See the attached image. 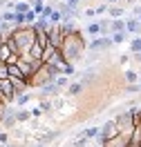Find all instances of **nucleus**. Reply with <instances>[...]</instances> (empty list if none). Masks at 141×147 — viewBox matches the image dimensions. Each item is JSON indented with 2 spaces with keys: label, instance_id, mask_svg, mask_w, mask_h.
Masks as SVG:
<instances>
[{
  "label": "nucleus",
  "instance_id": "nucleus-50",
  "mask_svg": "<svg viewBox=\"0 0 141 147\" xmlns=\"http://www.w3.org/2000/svg\"><path fill=\"white\" fill-rule=\"evenodd\" d=\"M2 42H5V40H2V36H0V45H2Z\"/></svg>",
  "mask_w": 141,
  "mask_h": 147
},
{
  "label": "nucleus",
  "instance_id": "nucleus-20",
  "mask_svg": "<svg viewBox=\"0 0 141 147\" xmlns=\"http://www.w3.org/2000/svg\"><path fill=\"white\" fill-rule=\"evenodd\" d=\"M29 100H34V98H31V94L29 92H25V94H18V96H16V105H18V107H22V105H27Z\"/></svg>",
  "mask_w": 141,
  "mask_h": 147
},
{
  "label": "nucleus",
  "instance_id": "nucleus-8",
  "mask_svg": "<svg viewBox=\"0 0 141 147\" xmlns=\"http://www.w3.org/2000/svg\"><path fill=\"white\" fill-rule=\"evenodd\" d=\"M110 47H112L110 36H96V38H92V42H90V49H92V51H105V49H110Z\"/></svg>",
  "mask_w": 141,
  "mask_h": 147
},
{
  "label": "nucleus",
  "instance_id": "nucleus-22",
  "mask_svg": "<svg viewBox=\"0 0 141 147\" xmlns=\"http://www.w3.org/2000/svg\"><path fill=\"white\" fill-rule=\"evenodd\" d=\"M78 136H83V138H87V140H92V138L99 136V127H87L85 131H81Z\"/></svg>",
  "mask_w": 141,
  "mask_h": 147
},
{
  "label": "nucleus",
  "instance_id": "nucleus-36",
  "mask_svg": "<svg viewBox=\"0 0 141 147\" xmlns=\"http://www.w3.org/2000/svg\"><path fill=\"white\" fill-rule=\"evenodd\" d=\"M38 107H40V111H49V109H52V102L47 100V96L40 100V105H38Z\"/></svg>",
  "mask_w": 141,
  "mask_h": 147
},
{
  "label": "nucleus",
  "instance_id": "nucleus-9",
  "mask_svg": "<svg viewBox=\"0 0 141 147\" xmlns=\"http://www.w3.org/2000/svg\"><path fill=\"white\" fill-rule=\"evenodd\" d=\"M128 143H130V136H128V134H116V136H112L110 140H105L101 145L103 147H128Z\"/></svg>",
  "mask_w": 141,
  "mask_h": 147
},
{
  "label": "nucleus",
  "instance_id": "nucleus-15",
  "mask_svg": "<svg viewBox=\"0 0 141 147\" xmlns=\"http://www.w3.org/2000/svg\"><path fill=\"white\" fill-rule=\"evenodd\" d=\"M34 42L40 45V47H47L49 40H47V31H45V29H36V38H34Z\"/></svg>",
  "mask_w": 141,
  "mask_h": 147
},
{
  "label": "nucleus",
  "instance_id": "nucleus-26",
  "mask_svg": "<svg viewBox=\"0 0 141 147\" xmlns=\"http://www.w3.org/2000/svg\"><path fill=\"white\" fill-rule=\"evenodd\" d=\"M54 51H56V47H54V45H49V42H47V47H45V49H43V56H40V60H43V63H47V60H49V56L54 54Z\"/></svg>",
  "mask_w": 141,
  "mask_h": 147
},
{
  "label": "nucleus",
  "instance_id": "nucleus-2",
  "mask_svg": "<svg viewBox=\"0 0 141 147\" xmlns=\"http://www.w3.org/2000/svg\"><path fill=\"white\" fill-rule=\"evenodd\" d=\"M34 38H36V29L34 25H14L11 29V40H14V54L25 56L34 45Z\"/></svg>",
  "mask_w": 141,
  "mask_h": 147
},
{
  "label": "nucleus",
  "instance_id": "nucleus-28",
  "mask_svg": "<svg viewBox=\"0 0 141 147\" xmlns=\"http://www.w3.org/2000/svg\"><path fill=\"white\" fill-rule=\"evenodd\" d=\"M29 9H31V5H29V2H25V0L14 5V11H16V13H25V11H29Z\"/></svg>",
  "mask_w": 141,
  "mask_h": 147
},
{
  "label": "nucleus",
  "instance_id": "nucleus-32",
  "mask_svg": "<svg viewBox=\"0 0 141 147\" xmlns=\"http://www.w3.org/2000/svg\"><path fill=\"white\" fill-rule=\"evenodd\" d=\"M56 136H61L58 131H47L45 136H40V143H43V145H47V143H52V140H54Z\"/></svg>",
  "mask_w": 141,
  "mask_h": 147
},
{
  "label": "nucleus",
  "instance_id": "nucleus-14",
  "mask_svg": "<svg viewBox=\"0 0 141 147\" xmlns=\"http://www.w3.org/2000/svg\"><path fill=\"white\" fill-rule=\"evenodd\" d=\"M125 38H128V31H112L110 34L112 45H121V42H125Z\"/></svg>",
  "mask_w": 141,
  "mask_h": 147
},
{
  "label": "nucleus",
  "instance_id": "nucleus-51",
  "mask_svg": "<svg viewBox=\"0 0 141 147\" xmlns=\"http://www.w3.org/2000/svg\"><path fill=\"white\" fill-rule=\"evenodd\" d=\"M2 5H5V2H2V0H0V7H2Z\"/></svg>",
  "mask_w": 141,
  "mask_h": 147
},
{
  "label": "nucleus",
  "instance_id": "nucleus-3",
  "mask_svg": "<svg viewBox=\"0 0 141 147\" xmlns=\"http://www.w3.org/2000/svg\"><path fill=\"white\" fill-rule=\"evenodd\" d=\"M58 74H61V71H58L56 67H52V65H47V63H40V67H38L36 71H34V74L27 78L29 89H31V87H36V89H38V87H43V85L52 83Z\"/></svg>",
  "mask_w": 141,
  "mask_h": 147
},
{
  "label": "nucleus",
  "instance_id": "nucleus-41",
  "mask_svg": "<svg viewBox=\"0 0 141 147\" xmlns=\"http://www.w3.org/2000/svg\"><path fill=\"white\" fill-rule=\"evenodd\" d=\"M83 13L87 16V18H94V16H96V13H94V7H90V9H85Z\"/></svg>",
  "mask_w": 141,
  "mask_h": 147
},
{
  "label": "nucleus",
  "instance_id": "nucleus-10",
  "mask_svg": "<svg viewBox=\"0 0 141 147\" xmlns=\"http://www.w3.org/2000/svg\"><path fill=\"white\" fill-rule=\"evenodd\" d=\"M18 120H16V109H11V107H7L5 109V116H2V120H0V125L5 129H9V127H14Z\"/></svg>",
  "mask_w": 141,
  "mask_h": 147
},
{
  "label": "nucleus",
  "instance_id": "nucleus-42",
  "mask_svg": "<svg viewBox=\"0 0 141 147\" xmlns=\"http://www.w3.org/2000/svg\"><path fill=\"white\" fill-rule=\"evenodd\" d=\"M78 2H81V0H65V5H69V7H74V9L78 7Z\"/></svg>",
  "mask_w": 141,
  "mask_h": 147
},
{
  "label": "nucleus",
  "instance_id": "nucleus-25",
  "mask_svg": "<svg viewBox=\"0 0 141 147\" xmlns=\"http://www.w3.org/2000/svg\"><path fill=\"white\" fill-rule=\"evenodd\" d=\"M0 20L14 25V20H16V11H14V9H11V11H2V13H0Z\"/></svg>",
  "mask_w": 141,
  "mask_h": 147
},
{
  "label": "nucleus",
  "instance_id": "nucleus-17",
  "mask_svg": "<svg viewBox=\"0 0 141 147\" xmlns=\"http://www.w3.org/2000/svg\"><path fill=\"white\" fill-rule=\"evenodd\" d=\"M7 78H25V76L18 69V65L14 63V65H7Z\"/></svg>",
  "mask_w": 141,
  "mask_h": 147
},
{
  "label": "nucleus",
  "instance_id": "nucleus-45",
  "mask_svg": "<svg viewBox=\"0 0 141 147\" xmlns=\"http://www.w3.org/2000/svg\"><path fill=\"white\" fill-rule=\"evenodd\" d=\"M0 147H20L18 143H5V145H0Z\"/></svg>",
  "mask_w": 141,
  "mask_h": 147
},
{
  "label": "nucleus",
  "instance_id": "nucleus-12",
  "mask_svg": "<svg viewBox=\"0 0 141 147\" xmlns=\"http://www.w3.org/2000/svg\"><path fill=\"white\" fill-rule=\"evenodd\" d=\"M125 31H128V34H139V31H141L139 20H137V18H128V20H125Z\"/></svg>",
  "mask_w": 141,
  "mask_h": 147
},
{
  "label": "nucleus",
  "instance_id": "nucleus-18",
  "mask_svg": "<svg viewBox=\"0 0 141 147\" xmlns=\"http://www.w3.org/2000/svg\"><path fill=\"white\" fill-rule=\"evenodd\" d=\"M34 29H49V18H45V16H38L36 20H34Z\"/></svg>",
  "mask_w": 141,
  "mask_h": 147
},
{
  "label": "nucleus",
  "instance_id": "nucleus-40",
  "mask_svg": "<svg viewBox=\"0 0 141 147\" xmlns=\"http://www.w3.org/2000/svg\"><path fill=\"white\" fill-rule=\"evenodd\" d=\"M5 109H7V102L0 98V120H2V116H5Z\"/></svg>",
  "mask_w": 141,
  "mask_h": 147
},
{
  "label": "nucleus",
  "instance_id": "nucleus-24",
  "mask_svg": "<svg viewBox=\"0 0 141 147\" xmlns=\"http://www.w3.org/2000/svg\"><path fill=\"white\" fill-rule=\"evenodd\" d=\"M29 118H31V111L22 109V107H20V109L16 111V120H18V123H27Z\"/></svg>",
  "mask_w": 141,
  "mask_h": 147
},
{
  "label": "nucleus",
  "instance_id": "nucleus-46",
  "mask_svg": "<svg viewBox=\"0 0 141 147\" xmlns=\"http://www.w3.org/2000/svg\"><path fill=\"white\" fill-rule=\"evenodd\" d=\"M105 2H108V5H114V2H119V0H105Z\"/></svg>",
  "mask_w": 141,
  "mask_h": 147
},
{
  "label": "nucleus",
  "instance_id": "nucleus-49",
  "mask_svg": "<svg viewBox=\"0 0 141 147\" xmlns=\"http://www.w3.org/2000/svg\"><path fill=\"white\" fill-rule=\"evenodd\" d=\"M139 85H141V71H139Z\"/></svg>",
  "mask_w": 141,
  "mask_h": 147
},
{
  "label": "nucleus",
  "instance_id": "nucleus-16",
  "mask_svg": "<svg viewBox=\"0 0 141 147\" xmlns=\"http://www.w3.org/2000/svg\"><path fill=\"white\" fill-rule=\"evenodd\" d=\"M85 31H87V36H92V38L103 36V34H101V25H99V22H90V25L85 27Z\"/></svg>",
  "mask_w": 141,
  "mask_h": 147
},
{
  "label": "nucleus",
  "instance_id": "nucleus-5",
  "mask_svg": "<svg viewBox=\"0 0 141 147\" xmlns=\"http://www.w3.org/2000/svg\"><path fill=\"white\" fill-rule=\"evenodd\" d=\"M0 98L7 102V105L16 100V92H14V85H11L9 78H2L0 80Z\"/></svg>",
  "mask_w": 141,
  "mask_h": 147
},
{
  "label": "nucleus",
  "instance_id": "nucleus-29",
  "mask_svg": "<svg viewBox=\"0 0 141 147\" xmlns=\"http://www.w3.org/2000/svg\"><path fill=\"white\" fill-rule=\"evenodd\" d=\"M123 78H125V83H128V85H130V83H139V74H137V71H132V69L123 74Z\"/></svg>",
  "mask_w": 141,
  "mask_h": 147
},
{
  "label": "nucleus",
  "instance_id": "nucleus-48",
  "mask_svg": "<svg viewBox=\"0 0 141 147\" xmlns=\"http://www.w3.org/2000/svg\"><path fill=\"white\" fill-rule=\"evenodd\" d=\"M36 147H45V145H43V143H38V145H36Z\"/></svg>",
  "mask_w": 141,
  "mask_h": 147
},
{
  "label": "nucleus",
  "instance_id": "nucleus-35",
  "mask_svg": "<svg viewBox=\"0 0 141 147\" xmlns=\"http://www.w3.org/2000/svg\"><path fill=\"white\" fill-rule=\"evenodd\" d=\"M31 9L36 11L38 16H40V11L45 9V2H43V0H36V2H34V5H31Z\"/></svg>",
  "mask_w": 141,
  "mask_h": 147
},
{
  "label": "nucleus",
  "instance_id": "nucleus-44",
  "mask_svg": "<svg viewBox=\"0 0 141 147\" xmlns=\"http://www.w3.org/2000/svg\"><path fill=\"white\" fill-rule=\"evenodd\" d=\"M132 13H134V16H139V13H141V5H137V7L132 9Z\"/></svg>",
  "mask_w": 141,
  "mask_h": 147
},
{
  "label": "nucleus",
  "instance_id": "nucleus-39",
  "mask_svg": "<svg viewBox=\"0 0 141 147\" xmlns=\"http://www.w3.org/2000/svg\"><path fill=\"white\" fill-rule=\"evenodd\" d=\"M2 78H7V63L0 60V80H2Z\"/></svg>",
  "mask_w": 141,
  "mask_h": 147
},
{
  "label": "nucleus",
  "instance_id": "nucleus-21",
  "mask_svg": "<svg viewBox=\"0 0 141 147\" xmlns=\"http://www.w3.org/2000/svg\"><path fill=\"white\" fill-rule=\"evenodd\" d=\"M108 11H110V18H123V16H125V9H123V7H112V5H110Z\"/></svg>",
  "mask_w": 141,
  "mask_h": 147
},
{
  "label": "nucleus",
  "instance_id": "nucleus-19",
  "mask_svg": "<svg viewBox=\"0 0 141 147\" xmlns=\"http://www.w3.org/2000/svg\"><path fill=\"white\" fill-rule=\"evenodd\" d=\"M61 29H63V34H74L76 31V25H74V20H63V22H61Z\"/></svg>",
  "mask_w": 141,
  "mask_h": 147
},
{
  "label": "nucleus",
  "instance_id": "nucleus-7",
  "mask_svg": "<svg viewBox=\"0 0 141 147\" xmlns=\"http://www.w3.org/2000/svg\"><path fill=\"white\" fill-rule=\"evenodd\" d=\"M119 134V129H116V125H114V118L112 120H108L103 127H99V143H105V140H110L112 136H116Z\"/></svg>",
  "mask_w": 141,
  "mask_h": 147
},
{
  "label": "nucleus",
  "instance_id": "nucleus-27",
  "mask_svg": "<svg viewBox=\"0 0 141 147\" xmlns=\"http://www.w3.org/2000/svg\"><path fill=\"white\" fill-rule=\"evenodd\" d=\"M58 22H63V13L54 7V11H52V16H49V25H58Z\"/></svg>",
  "mask_w": 141,
  "mask_h": 147
},
{
  "label": "nucleus",
  "instance_id": "nucleus-37",
  "mask_svg": "<svg viewBox=\"0 0 141 147\" xmlns=\"http://www.w3.org/2000/svg\"><path fill=\"white\" fill-rule=\"evenodd\" d=\"M99 25H101V34L110 31V20H99Z\"/></svg>",
  "mask_w": 141,
  "mask_h": 147
},
{
  "label": "nucleus",
  "instance_id": "nucleus-1",
  "mask_svg": "<svg viewBox=\"0 0 141 147\" xmlns=\"http://www.w3.org/2000/svg\"><path fill=\"white\" fill-rule=\"evenodd\" d=\"M85 36L76 29L74 34H67L65 38H63V42H61V54L65 56L67 63H74V60H78V58H83L85 54Z\"/></svg>",
  "mask_w": 141,
  "mask_h": 147
},
{
  "label": "nucleus",
  "instance_id": "nucleus-52",
  "mask_svg": "<svg viewBox=\"0 0 141 147\" xmlns=\"http://www.w3.org/2000/svg\"><path fill=\"white\" fill-rule=\"evenodd\" d=\"M2 2H5V0H2Z\"/></svg>",
  "mask_w": 141,
  "mask_h": 147
},
{
  "label": "nucleus",
  "instance_id": "nucleus-38",
  "mask_svg": "<svg viewBox=\"0 0 141 147\" xmlns=\"http://www.w3.org/2000/svg\"><path fill=\"white\" fill-rule=\"evenodd\" d=\"M52 11H54V5H45V9L40 11V16H45V18H49V16H52Z\"/></svg>",
  "mask_w": 141,
  "mask_h": 147
},
{
  "label": "nucleus",
  "instance_id": "nucleus-11",
  "mask_svg": "<svg viewBox=\"0 0 141 147\" xmlns=\"http://www.w3.org/2000/svg\"><path fill=\"white\" fill-rule=\"evenodd\" d=\"M65 63H67V60H65V56L61 54V49H56L54 54L49 56V60H47V65H52V67H56L58 71H61V67H63Z\"/></svg>",
  "mask_w": 141,
  "mask_h": 147
},
{
  "label": "nucleus",
  "instance_id": "nucleus-33",
  "mask_svg": "<svg viewBox=\"0 0 141 147\" xmlns=\"http://www.w3.org/2000/svg\"><path fill=\"white\" fill-rule=\"evenodd\" d=\"M38 18V13L34 9H29V11H25V25H34V20Z\"/></svg>",
  "mask_w": 141,
  "mask_h": 147
},
{
  "label": "nucleus",
  "instance_id": "nucleus-13",
  "mask_svg": "<svg viewBox=\"0 0 141 147\" xmlns=\"http://www.w3.org/2000/svg\"><path fill=\"white\" fill-rule=\"evenodd\" d=\"M112 31H125V20L123 18H110V34Z\"/></svg>",
  "mask_w": 141,
  "mask_h": 147
},
{
  "label": "nucleus",
  "instance_id": "nucleus-30",
  "mask_svg": "<svg viewBox=\"0 0 141 147\" xmlns=\"http://www.w3.org/2000/svg\"><path fill=\"white\" fill-rule=\"evenodd\" d=\"M141 51V38H132L130 40V54H139Z\"/></svg>",
  "mask_w": 141,
  "mask_h": 147
},
{
  "label": "nucleus",
  "instance_id": "nucleus-6",
  "mask_svg": "<svg viewBox=\"0 0 141 147\" xmlns=\"http://www.w3.org/2000/svg\"><path fill=\"white\" fill-rule=\"evenodd\" d=\"M63 38H65V34H63V29H61V22H58V25H49V29H47V40H49V45H54L58 49L61 42H63Z\"/></svg>",
  "mask_w": 141,
  "mask_h": 147
},
{
  "label": "nucleus",
  "instance_id": "nucleus-34",
  "mask_svg": "<svg viewBox=\"0 0 141 147\" xmlns=\"http://www.w3.org/2000/svg\"><path fill=\"white\" fill-rule=\"evenodd\" d=\"M74 71H76V67L72 63H65L63 67H61V74H63V76H72Z\"/></svg>",
  "mask_w": 141,
  "mask_h": 147
},
{
  "label": "nucleus",
  "instance_id": "nucleus-4",
  "mask_svg": "<svg viewBox=\"0 0 141 147\" xmlns=\"http://www.w3.org/2000/svg\"><path fill=\"white\" fill-rule=\"evenodd\" d=\"M114 125H116V129H119V134H128V136H130L132 129H134V118H132L130 109L123 111V114H119V116L114 118Z\"/></svg>",
  "mask_w": 141,
  "mask_h": 147
},
{
  "label": "nucleus",
  "instance_id": "nucleus-43",
  "mask_svg": "<svg viewBox=\"0 0 141 147\" xmlns=\"http://www.w3.org/2000/svg\"><path fill=\"white\" fill-rule=\"evenodd\" d=\"M43 111H40V107H36V109H31V116H40Z\"/></svg>",
  "mask_w": 141,
  "mask_h": 147
},
{
  "label": "nucleus",
  "instance_id": "nucleus-47",
  "mask_svg": "<svg viewBox=\"0 0 141 147\" xmlns=\"http://www.w3.org/2000/svg\"><path fill=\"white\" fill-rule=\"evenodd\" d=\"M137 20H139V25H141V13H139V16H137Z\"/></svg>",
  "mask_w": 141,
  "mask_h": 147
},
{
  "label": "nucleus",
  "instance_id": "nucleus-31",
  "mask_svg": "<svg viewBox=\"0 0 141 147\" xmlns=\"http://www.w3.org/2000/svg\"><path fill=\"white\" fill-rule=\"evenodd\" d=\"M11 54H14V51H11V49H9L7 45H5V42H2V45H0V60L5 63V60H7V58H9Z\"/></svg>",
  "mask_w": 141,
  "mask_h": 147
},
{
  "label": "nucleus",
  "instance_id": "nucleus-23",
  "mask_svg": "<svg viewBox=\"0 0 141 147\" xmlns=\"http://www.w3.org/2000/svg\"><path fill=\"white\" fill-rule=\"evenodd\" d=\"M83 89H85V85H83V83H72L69 87H67V92L72 94V96H78V94H83Z\"/></svg>",
  "mask_w": 141,
  "mask_h": 147
}]
</instances>
